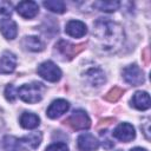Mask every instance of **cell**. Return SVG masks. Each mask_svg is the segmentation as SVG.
<instances>
[{
  "label": "cell",
  "instance_id": "cell-1",
  "mask_svg": "<svg viewBox=\"0 0 151 151\" xmlns=\"http://www.w3.org/2000/svg\"><path fill=\"white\" fill-rule=\"evenodd\" d=\"M93 35L104 52H117L124 42L123 27L106 18H99L93 24Z\"/></svg>",
  "mask_w": 151,
  "mask_h": 151
},
{
  "label": "cell",
  "instance_id": "cell-2",
  "mask_svg": "<svg viewBox=\"0 0 151 151\" xmlns=\"http://www.w3.org/2000/svg\"><path fill=\"white\" fill-rule=\"evenodd\" d=\"M45 92V86L41 83L33 81L31 84H25L18 88V96L28 104H35L41 100Z\"/></svg>",
  "mask_w": 151,
  "mask_h": 151
},
{
  "label": "cell",
  "instance_id": "cell-3",
  "mask_svg": "<svg viewBox=\"0 0 151 151\" xmlns=\"http://www.w3.org/2000/svg\"><path fill=\"white\" fill-rule=\"evenodd\" d=\"M38 73L47 81L55 83L61 78V70L51 60L44 61L38 66Z\"/></svg>",
  "mask_w": 151,
  "mask_h": 151
},
{
  "label": "cell",
  "instance_id": "cell-4",
  "mask_svg": "<svg viewBox=\"0 0 151 151\" xmlns=\"http://www.w3.org/2000/svg\"><path fill=\"white\" fill-rule=\"evenodd\" d=\"M67 125H70L73 130H85L91 126V120L87 113L83 110H76L72 114L65 120Z\"/></svg>",
  "mask_w": 151,
  "mask_h": 151
},
{
  "label": "cell",
  "instance_id": "cell-5",
  "mask_svg": "<svg viewBox=\"0 0 151 151\" xmlns=\"http://www.w3.org/2000/svg\"><path fill=\"white\" fill-rule=\"evenodd\" d=\"M123 78L132 86H138L144 83V73L136 64L130 65L123 70Z\"/></svg>",
  "mask_w": 151,
  "mask_h": 151
},
{
  "label": "cell",
  "instance_id": "cell-6",
  "mask_svg": "<svg viewBox=\"0 0 151 151\" xmlns=\"http://www.w3.org/2000/svg\"><path fill=\"white\" fill-rule=\"evenodd\" d=\"M84 46H85L84 44H81V45H73V44H71L68 41L60 40L55 45V51H58V53L61 57H65V59H72L73 57H76L84 48Z\"/></svg>",
  "mask_w": 151,
  "mask_h": 151
},
{
  "label": "cell",
  "instance_id": "cell-7",
  "mask_svg": "<svg viewBox=\"0 0 151 151\" xmlns=\"http://www.w3.org/2000/svg\"><path fill=\"white\" fill-rule=\"evenodd\" d=\"M113 137L117 138L120 142L124 143H129L131 142L134 137H136V132H134V127L129 124V123H122L119 124L114 130H113Z\"/></svg>",
  "mask_w": 151,
  "mask_h": 151
},
{
  "label": "cell",
  "instance_id": "cell-8",
  "mask_svg": "<svg viewBox=\"0 0 151 151\" xmlns=\"http://www.w3.org/2000/svg\"><path fill=\"white\" fill-rule=\"evenodd\" d=\"M42 139V134L41 132H32L22 138H18L19 142V147L20 151H25V150H34L37 149Z\"/></svg>",
  "mask_w": 151,
  "mask_h": 151
},
{
  "label": "cell",
  "instance_id": "cell-9",
  "mask_svg": "<svg viewBox=\"0 0 151 151\" xmlns=\"http://www.w3.org/2000/svg\"><path fill=\"white\" fill-rule=\"evenodd\" d=\"M84 79H85V81L88 85H91L93 87H99V86H101L106 81L105 73L100 68H98V67L88 68L84 73Z\"/></svg>",
  "mask_w": 151,
  "mask_h": 151
},
{
  "label": "cell",
  "instance_id": "cell-10",
  "mask_svg": "<svg viewBox=\"0 0 151 151\" xmlns=\"http://www.w3.org/2000/svg\"><path fill=\"white\" fill-rule=\"evenodd\" d=\"M68 109H70V104H68L67 100H65V99H57V100L51 103V105L47 109L46 114L51 119H55V118L63 116L65 112H67Z\"/></svg>",
  "mask_w": 151,
  "mask_h": 151
},
{
  "label": "cell",
  "instance_id": "cell-11",
  "mask_svg": "<svg viewBox=\"0 0 151 151\" xmlns=\"http://www.w3.org/2000/svg\"><path fill=\"white\" fill-rule=\"evenodd\" d=\"M17 12L25 19H32L38 14L39 6L34 1H21L17 6Z\"/></svg>",
  "mask_w": 151,
  "mask_h": 151
},
{
  "label": "cell",
  "instance_id": "cell-12",
  "mask_svg": "<svg viewBox=\"0 0 151 151\" xmlns=\"http://www.w3.org/2000/svg\"><path fill=\"white\" fill-rule=\"evenodd\" d=\"M17 66V57L9 52L6 51L0 57V73L1 74H8L12 73L15 70Z\"/></svg>",
  "mask_w": 151,
  "mask_h": 151
},
{
  "label": "cell",
  "instance_id": "cell-13",
  "mask_svg": "<svg viewBox=\"0 0 151 151\" xmlns=\"http://www.w3.org/2000/svg\"><path fill=\"white\" fill-rule=\"evenodd\" d=\"M65 32L73 38H81L87 33L86 25L80 20H71L65 26Z\"/></svg>",
  "mask_w": 151,
  "mask_h": 151
},
{
  "label": "cell",
  "instance_id": "cell-14",
  "mask_svg": "<svg viewBox=\"0 0 151 151\" xmlns=\"http://www.w3.org/2000/svg\"><path fill=\"white\" fill-rule=\"evenodd\" d=\"M78 147L80 151H93L97 150L99 146L98 139L92 136L91 133H83L78 137Z\"/></svg>",
  "mask_w": 151,
  "mask_h": 151
},
{
  "label": "cell",
  "instance_id": "cell-15",
  "mask_svg": "<svg viewBox=\"0 0 151 151\" xmlns=\"http://www.w3.org/2000/svg\"><path fill=\"white\" fill-rule=\"evenodd\" d=\"M131 104H132V106H134L137 110H140V111L147 110V109L150 107V105H151L150 96H149L147 92H145V91H137V92L132 96Z\"/></svg>",
  "mask_w": 151,
  "mask_h": 151
},
{
  "label": "cell",
  "instance_id": "cell-16",
  "mask_svg": "<svg viewBox=\"0 0 151 151\" xmlns=\"http://www.w3.org/2000/svg\"><path fill=\"white\" fill-rule=\"evenodd\" d=\"M0 32L6 39L13 40L18 34V26L12 19H5L0 21Z\"/></svg>",
  "mask_w": 151,
  "mask_h": 151
},
{
  "label": "cell",
  "instance_id": "cell-17",
  "mask_svg": "<svg viewBox=\"0 0 151 151\" xmlns=\"http://www.w3.org/2000/svg\"><path fill=\"white\" fill-rule=\"evenodd\" d=\"M21 45L25 50L32 51V52H40L45 48V44L41 41L40 38L38 37H25L21 41Z\"/></svg>",
  "mask_w": 151,
  "mask_h": 151
},
{
  "label": "cell",
  "instance_id": "cell-18",
  "mask_svg": "<svg viewBox=\"0 0 151 151\" xmlns=\"http://www.w3.org/2000/svg\"><path fill=\"white\" fill-rule=\"evenodd\" d=\"M40 124V118L32 112H24L20 117V125L24 129H35Z\"/></svg>",
  "mask_w": 151,
  "mask_h": 151
},
{
  "label": "cell",
  "instance_id": "cell-19",
  "mask_svg": "<svg viewBox=\"0 0 151 151\" xmlns=\"http://www.w3.org/2000/svg\"><path fill=\"white\" fill-rule=\"evenodd\" d=\"M93 6L97 9L101 11V12L111 13V12H114V11H117L119 8L120 2L119 1H96L93 4Z\"/></svg>",
  "mask_w": 151,
  "mask_h": 151
},
{
  "label": "cell",
  "instance_id": "cell-20",
  "mask_svg": "<svg viewBox=\"0 0 151 151\" xmlns=\"http://www.w3.org/2000/svg\"><path fill=\"white\" fill-rule=\"evenodd\" d=\"M44 6L53 12V13H58V14H61L66 11V5L64 1L61 0H47V1H44Z\"/></svg>",
  "mask_w": 151,
  "mask_h": 151
},
{
  "label": "cell",
  "instance_id": "cell-21",
  "mask_svg": "<svg viewBox=\"0 0 151 151\" xmlns=\"http://www.w3.org/2000/svg\"><path fill=\"white\" fill-rule=\"evenodd\" d=\"M12 4L8 1H0V21L8 19L12 14Z\"/></svg>",
  "mask_w": 151,
  "mask_h": 151
},
{
  "label": "cell",
  "instance_id": "cell-22",
  "mask_svg": "<svg viewBox=\"0 0 151 151\" xmlns=\"http://www.w3.org/2000/svg\"><path fill=\"white\" fill-rule=\"evenodd\" d=\"M123 92L124 91L120 87H113L112 90L109 91V93L106 94L105 99L109 100V101H116V100H118L120 98V96L123 94Z\"/></svg>",
  "mask_w": 151,
  "mask_h": 151
},
{
  "label": "cell",
  "instance_id": "cell-23",
  "mask_svg": "<svg viewBox=\"0 0 151 151\" xmlns=\"http://www.w3.org/2000/svg\"><path fill=\"white\" fill-rule=\"evenodd\" d=\"M18 94V90H15V87L13 85H7L5 88V97L8 101H14Z\"/></svg>",
  "mask_w": 151,
  "mask_h": 151
},
{
  "label": "cell",
  "instance_id": "cell-24",
  "mask_svg": "<svg viewBox=\"0 0 151 151\" xmlns=\"http://www.w3.org/2000/svg\"><path fill=\"white\" fill-rule=\"evenodd\" d=\"M46 151H68V146L65 143H53L46 147Z\"/></svg>",
  "mask_w": 151,
  "mask_h": 151
},
{
  "label": "cell",
  "instance_id": "cell-25",
  "mask_svg": "<svg viewBox=\"0 0 151 151\" xmlns=\"http://www.w3.org/2000/svg\"><path fill=\"white\" fill-rule=\"evenodd\" d=\"M130 151H146V150L143 147H134V149H131Z\"/></svg>",
  "mask_w": 151,
  "mask_h": 151
},
{
  "label": "cell",
  "instance_id": "cell-26",
  "mask_svg": "<svg viewBox=\"0 0 151 151\" xmlns=\"http://www.w3.org/2000/svg\"><path fill=\"white\" fill-rule=\"evenodd\" d=\"M117 151H123V150H117Z\"/></svg>",
  "mask_w": 151,
  "mask_h": 151
}]
</instances>
